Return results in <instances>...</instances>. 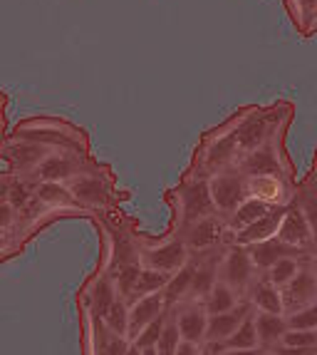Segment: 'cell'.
Listing matches in <instances>:
<instances>
[{
  "mask_svg": "<svg viewBox=\"0 0 317 355\" xmlns=\"http://www.w3.org/2000/svg\"><path fill=\"white\" fill-rule=\"evenodd\" d=\"M293 204L298 207L300 216L305 221V243H302V251L317 254V152H315V159H312L310 172L305 174V179L298 182Z\"/></svg>",
  "mask_w": 317,
  "mask_h": 355,
  "instance_id": "obj_1",
  "label": "cell"
},
{
  "mask_svg": "<svg viewBox=\"0 0 317 355\" xmlns=\"http://www.w3.org/2000/svg\"><path fill=\"white\" fill-rule=\"evenodd\" d=\"M218 355H265L263 350H224V353H218Z\"/></svg>",
  "mask_w": 317,
  "mask_h": 355,
  "instance_id": "obj_2",
  "label": "cell"
},
{
  "mask_svg": "<svg viewBox=\"0 0 317 355\" xmlns=\"http://www.w3.org/2000/svg\"><path fill=\"white\" fill-rule=\"evenodd\" d=\"M10 216H12V211L8 207H0V226H8L10 224Z\"/></svg>",
  "mask_w": 317,
  "mask_h": 355,
  "instance_id": "obj_3",
  "label": "cell"
}]
</instances>
